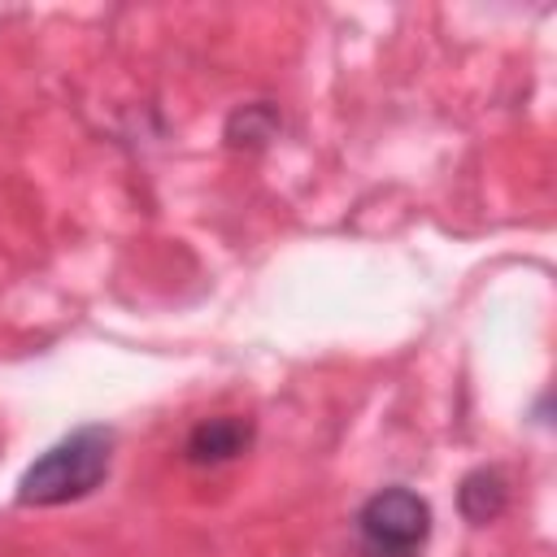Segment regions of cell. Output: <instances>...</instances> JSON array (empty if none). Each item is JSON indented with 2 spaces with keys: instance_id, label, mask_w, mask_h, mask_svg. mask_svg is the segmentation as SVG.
<instances>
[{
  "instance_id": "7a4b0ae2",
  "label": "cell",
  "mask_w": 557,
  "mask_h": 557,
  "mask_svg": "<svg viewBox=\"0 0 557 557\" xmlns=\"http://www.w3.org/2000/svg\"><path fill=\"white\" fill-rule=\"evenodd\" d=\"M352 531L366 557H418L431 535V505L418 492L392 483L357 509Z\"/></svg>"
},
{
  "instance_id": "3957f363",
  "label": "cell",
  "mask_w": 557,
  "mask_h": 557,
  "mask_svg": "<svg viewBox=\"0 0 557 557\" xmlns=\"http://www.w3.org/2000/svg\"><path fill=\"white\" fill-rule=\"evenodd\" d=\"M248 444H252V422L239 413H218V418H205L191 426L183 457L191 466H222V461H235Z\"/></svg>"
},
{
  "instance_id": "277c9868",
  "label": "cell",
  "mask_w": 557,
  "mask_h": 557,
  "mask_svg": "<svg viewBox=\"0 0 557 557\" xmlns=\"http://www.w3.org/2000/svg\"><path fill=\"white\" fill-rule=\"evenodd\" d=\"M457 505L470 522H492L505 505H509V483L500 470H470L461 479V492H457Z\"/></svg>"
},
{
  "instance_id": "6da1fadb",
  "label": "cell",
  "mask_w": 557,
  "mask_h": 557,
  "mask_svg": "<svg viewBox=\"0 0 557 557\" xmlns=\"http://www.w3.org/2000/svg\"><path fill=\"white\" fill-rule=\"evenodd\" d=\"M113 457V431L100 422H87L70 435H61L52 448H44L17 479V505H70L91 496L109 479Z\"/></svg>"
}]
</instances>
